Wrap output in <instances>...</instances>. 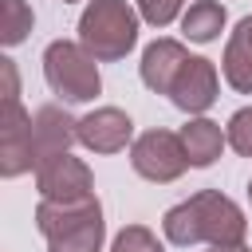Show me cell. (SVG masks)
<instances>
[{"mask_svg": "<svg viewBox=\"0 0 252 252\" xmlns=\"http://www.w3.org/2000/svg\"><path fill=\"white\" fill-rule=\"evenodd\" d=\"M79 142V118L67 114V106L59 102H43L39 110H32V154H35V169L59 154H71V146Z\"/></svg>", "mask_w": 252, "mask_h": 252, "instance_id": "8992f818", "label": "cell"}, {"mask_svg": "<svg viewBox=\"0 0 252 252\" xmlns=\"http://www.w3.org/2000/svg\"><path fill=\"white\" fill-rule=\"evenodd\" d=\"M224 134H228V146H232L240 158H252V106H240V110L224 122Z\"/></svg>", "mask_w": 252, "mask_h": 252, "instance_id": "ac0fdd59", "label": "cell"}, {"mask_svg": "<svg viewBox=\"0 0 252 252\" xmlns=\"http://www.w3.org/2000/svg\"><path fill=\"white\" fill-rule=\"evenodd\" d=\"M185 63H189V51H185V43H181V39H169V35H161V39L146 43V51H142V63H138V75H142V83H146L154 94H169Z\"/></svg>", "mask_w": 252, "mask_h": 252, "instance_id": "30bf717a", "label": "cell"}, {"mask_svg": "<svg viewBox=\"0 0 252 252\" xmlns=\"http://www.w3.org/2000/svg\"><path fill=\"white\" fill-rule=\"evenodd\" d=\"M205 252H248L244 244H209Z\"/></svg>", "mask_w": 252, "mask_h": 252, "instance_id": "ffe728a7", "label": "cell"}, {"mask_svg": "<svg viewBox=\"0 0 252 252\" xmlns=\"http://www.w3.org/2000/svg\"><path fill=\"white\" fill-rule=\"evenodd\" d=\"M63 4H75V0H63Z\"/></svg>", "mask_w": 252, "mask_h": 252, "instance_id": "7402d4cb", "label": "cell"}, {"mask_svg": "<svg viewBox=\"0 0 252 252\" xmlns=\"http://www.w3.org/2000/svg\"><path fill=\"white\" fill-rule=\"evenodd\" d=\"M98 213H102L98 197H83V201H47V197H39V205H35V228L43 232V240H51V236H59V232H67V228L98 217Z\"/></svg>", "mask_w": 252, "mask_h": 252, "instance_id": "4fadbf2b", "label": "cell"}, {"mask_svg": "<svg viewBox=\"0 0 252 252\" xmlns=\"http://www.w3.org/2000/svg\"><path fill=\"white\" fill-rule=\"evenodd\" d=\"M220 75L236 94H252V16H244L220 55Z\"/></svg>", "mask_w": 252, "mask_h": 252, "instance_id": "7c38bea8", "label": "cell"}, {"mask_svg": "<svg viewBox=\"0 0 252 252\" xmlns=\"http://www.w3.org/2000/svg\"><path fill=\"white\" fill-rule=\"evenodd\" d=\"M224 24H228V12L217 0H193L181 12V35L189 43H213V39H220Z\"/></svg>", "mask_w": 252, "mask_h": 252, "instance_id": "5bb4252c", "label": "cell"}, {"mask_svg": "<svg viewBox=\"0 0 252 252\" xmlns=\"http://www.w3.org/2000/svg\"><path fill=\"white\" fill-rule=\"evenodd\" d=\"M43 79L59 102H94L102 94L98 59L79 39H55L43 51Z\"/></svg>", "mask_w": 252, "mask_h": 252, "instance_id": "3957f363", "label": "cell"}, {"mask_svg": "<svg viewBox=\"0 0 252 252\" xmlns=\"http://www.w3.org/2000/svg\"><path fill=\"white\" fill-rule=\"evenodd\" d=\"M134 142V118L118 106H94L79 118V146L91 154H118Z\"/></svg>", "mask_w": 252, "mask_h": 252, "instance_id": "ba28073f", "label": "cell"}, {"mask_svg": "<svg viewBox=\"0 0 252 252\" xmlns=\"http://www.w3.org/2000/svg\"><path fill=\"white\" fill-rule=\"evenodd\" d=\"M217 91H220V75H217L213 59L189 55V63L181 67V75H177V83L169 91V102L193 118V114H205L217 102Z\"/></svg>", "mask_w": 252, "mask_h": 252, "instance_id": "9c48e42d", "label": "cell"}, {"mask_svg": "<svg viewBox=\"0 0 252 252\" xmlns=\"http://www.w3.org/2000/svg\"><path fill=\"white\" fill-rule=\"evenodd\" d=\"M138 8L130 0H87L79 16V43L98 63H118L138 43Z\"/></svg>", "mask_w": 252, "mask_h": 252, "instance_id": "7a4b0ae2", "label": "cell"}, {"mask_svg": "<svg viewBox=\"0 0 252 252\" xmlns=\"http://www.w3.org/2000/svg\"><path fill=\"white\" fill-rule=\"evenodd\" d=\"M32 28H35V12L28 0H0V43L4 47L24 43Z\"/></svg>", "mask_w": 252, "mask_h": 252, "instance_id": "2e32d148", "label": "cell"}, {"mask_svg": "<svg viewBox=\"0 0 252 252\" xmlns=\"http://www.w3.org/2000/svg\"><path fill=\"white\" fill-rule=\"evenodd\" d=\"M161 232L177 248H189V244H244L248 220H244V213L232 197H224L217 189H201V193L185 197L181 205L165 209Z\"/></svg>", "mask_w": 252, "mask_h": 252, "instance_id": "6da1fadb", "label": "cell"}, {"mask_svg": "<svg viewBox=\"0 0 252 252\" xmlns=\"http://www.w3.org/2000/svg\"><path fill=\"white\" fill-rule=\"evenodd\" d=\"M130 165L138 177L154 181V185H169L177 181L185 169H189V158H185V146H181V134L173 130H146L130 142Z\"/></svg>", "mask_w": 252, "mask_h": 252, "instance_id": "277c9868", "label": "cell"}, {"mask_svg": "<svg viewBox=\"0 0 252 252\" xmlns=\"http://www.w3.org/2000/svg\"><path fill=\"white\" fill-rule=\"evenodd\" d=\"M35 189L47 201H83V197H94V177L83 158L59 154L35 169Z\"/></svg>", "mask_w": 252, "mask_h": 252, "instance_id": "52a82bcc", "label": "cell"}, {"mask_svg": "<svg viewBox=\"0 0 252 252\" xmlns=\"http://www.w3.org/2000/svg\"><path fill=\"white\" fill-rule=\"evenodd\" d=\"M102 240H106V220L98 213V217H91V220L59 232V236H51L47 252H102Z\"/></svg>", "mask_w": 252, "mask_h": 252, "instance_id": "9a60e30c", "label": "cell"}, {"mask_svg": "<svg viewBox=\"0 0 252 252\" xmlns=\"http://www.w3.org/2000/svg\"><path fill=\"white\" fill-rule=\"evenodd\" d=\"M28 169H35V154H32V114L24 110L20 98H4L0 110V177H24Z\"/></svg>", "mask_w": 252, "mask_h": 252, "instance_id": "5b68a950", "label": "cell"}, {"mask_svg": "<svg viewBox=\"0 0 252 252\" xmlns=\"http://www.w3.org/2000/svg\"><path fill=\"white\" fill-rule=\"evenodd\" d=\"M177 134H181V146H185V158L193 169H209L220 158V150L228 146V134L220 130V122H213L205 114H193Z\"/></svg>", "mask_w": 252, "mask_h": 252, "instance_id": "8fae6325", "label": "cell"}, {"mask_svg": "<svg viewBox=\"0 0 252 252\" xmlns=\"http://www.w3.org/2000/svg\"><path fill=\"white\" fill-rule=\"evenodd\" d=\"M248 201H252V181H248Z\"/></svg>", "mask_w": 252, "mask_h": 252, "instance_id": "44dd1931", "label": "cell"}, {"mask_svg": "<svg viewBox=\"0 0 252 252\" xmlns=\"http://www.w3.org/2000/svg\"><path fill=\"white\" fill-rule=\"evenodd\" d=\"M181 4H185V0H134L138 16H142L150 28H169V24L181 16Z\"/></svg>", "mask_w": 252, "mask_h": 252, "instance_id": "d6986e66", "label": "cell"}, {"mask_svg": "<svg viewBox=\"0 0 252 252\" xmlns=\"http://www.w3.org/2000/svg\"><path fill=\"white\" fill-rule=\"evenodd\" d=\"M110 252H165V248H161V240H158L146 224H126V228L114 236Z\"/></svg>", "mask_w": 252, "mask_h": 252, "instance_id": "e0dca14e", "label": "cell"}]
</instances>
